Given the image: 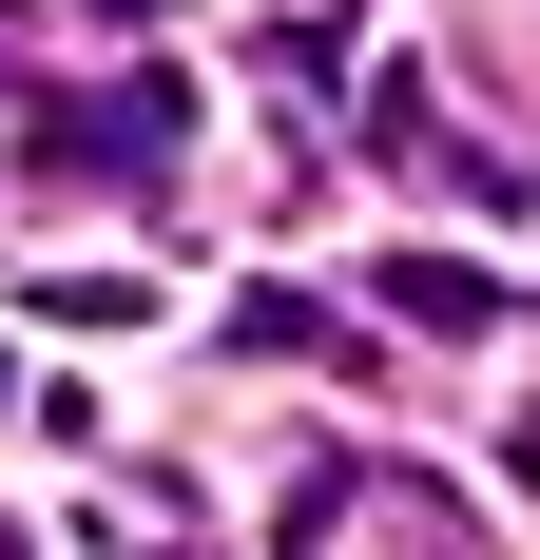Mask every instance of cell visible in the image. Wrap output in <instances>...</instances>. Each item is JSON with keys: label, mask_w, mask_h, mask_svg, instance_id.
Segmentation results:
<instances>
[{"label": "cell", "mask_w": 540, "mask_h": 560, "mask_svg": "<svg viewBox=\"0 0 540 560\" xmlns=\"http://www.w3.org/2000/svg\"><path fill=\"white\" fill-rule=\"evenodd\" d=\"M174 136H193V97H174V78H116L97 116H39V155H116V174H174Z\"/></svg>", "instance_id": "obj_1"}, {"label": "cell", "mask_w": 540, "mask_h": 560, "mask_svg": "<svg viewBox=\"0 0 540 560\" xmlns=\"http://www.w3.org/2000/svg\"><path fill=\"white\" fill-rule=\"evenodd\" d=\"M386 310H406V329H463V348L502 329V290H483V271H444V252H386Z\"/></svg>", "instance_id": "obj_2"}, {"label": "cell", "mask_w": 540, "mask_h": 560, "mask_svg": "<svg viewBox=\"0 0 540 560\" xmlns=\"http://www.w3.org/2000/svg\"><path fill=\"white\" fill-rule=\"evenodd\" d=\"M39 310H58V329H136L155 290H136V271H39Z\"/></svg>", "instance_id": "obj_3"}]
</instances>
